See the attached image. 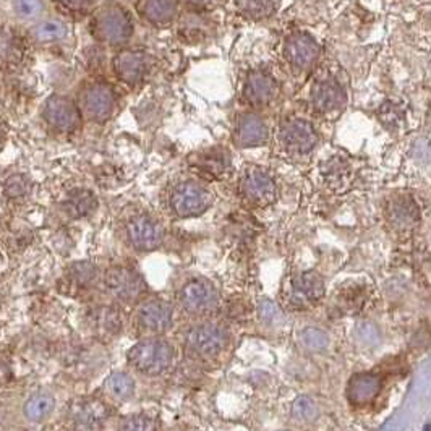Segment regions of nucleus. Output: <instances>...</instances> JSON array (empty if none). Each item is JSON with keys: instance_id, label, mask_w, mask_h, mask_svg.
Here are the masks:
<instances>
[{"instance_id": "nucleus-43", "label": "nucleus", "mask_w": 431, "mask_h": 431, "mask_svg": "<svg viewBox=\"0 0 431 431\" xmlns=\"http://www.w3.org/2000/svg\"><path fill=\"white\" fill-rule=\"evenodd\" d=\"M0 264H2V253H0Z\"/></svg>"}, {"instance_id": "nucleus-40", "label": "nucleus", "mask_w": 431, "mask_h": 431, "mask_svg": "<svg viewBox=\"0 0 431 431\" xmlns=\"http://www.w3.org/2000/svg\"><path fill=\"white\" fill-rule=\"evenodd\" d=\"M12 376H13V373H12L10 361H8L6 357L0 355V386L10 381Z\"/></svg>"}, {"instance_id": "nucleus-13", "label": "nucleus", "mask_w": 431, "mask_h": 431, "mask_svg": "<svg viewBox=\"0 0 431 431\" xmlns=\"http://www.w3.org/2000/svg\"><path fill=\"white\" fill-rule=\"evenodd\" d=\"M130 244L140 251L156 250L162 244V229L149 216H136L127 226Z\"/></svg>"}, {"instance_id": "nucleus-18", "label": "nucleus", "mask_w": 431, "mask_h": 431, "mask_svg": "<svg viewBox=\"0 0 431 431\" xmlns=\"http://www.w3.org/2000/svg\"><path fill=\"white\" fill-rule=\"evenodd\" d=\"M269 138V130L255 114H242L237 118L235 130H233V140L240 148H255V146L264 145Z\"/></svg>"}, {"instance_id": "nucleus-21", "label": "nucleus", "mask_w": 431, "mask_h": 431, "mask_svg": "<svg viewBox=\"0 0 431 431\" xmlns=\"http://www.w3.org/2000/svg\"><path fill=\"white\" fill-rule=\"evenodd\" d=\"M138 13L156 26H166L178 15V0H138Z\"/></svg>"}, {"instance_id": "nucleus-26", "label": "nucleus", "mask_w": 431, "mask_h": 431, "mask_svg": "<svg viewBox=\"0 0 431 431\" xmlns=\"http://www.w3.org/2000/svg\"><path fill=\"white\" fill-rule=\"evenodd\" d=\"M281 0H235L237 10L250 20H263L277 10Z\"/></svg>"}, {"instance_id": "nucleus-14", "label": "nucleus", "mask_w": 431, "mask_h": 431, "mask_svg": "<svg viewBox=\"0 0 431 431\" xmlns=\"http://www.w3.org/2000/svg\"><path fill=\"white\" fill-rule=\"evenodd\" d=\"M227 333L218 324H201L188 334V346L201 357H214L226 347Z\"/></svg>"}, {"instance_id": "nucleus-19", "label": "nucleus", "mask_w": 431, "mask_h": 431, "mask_svg": "<svg viewBox=\"0 0 431 431\" xmlns=\"http://www.w3.org/2000/svg\"><path fill=\"white\" fill-rule=\"evenodd\" d=\"M381 378L375 373H357L347 386V397L354 406H368L381 391Z\"/></svg>"}, {"instance_id": "nucleus-37", "label": "nucleus", "mask_w": 431, "mask_h": 431, "mask_svg": "<svg viewBox=\"0 0 431 431\" xmlns=\"http://www.w3.org/2000/svg\"><path fill=\"white\" fill-rule=\"evenodd\" d=\"M62 10L72 17H85L90 12L93 0H57Z\"/></svg>"}, {"instance_id": "nucleus-39", "label": "nucleus", "mask_w": 431, "mask_h": 431, "mask_svg": "<svg viewBox=\"0 0 431 431\" xmlns=\"http://www.w3.org/2000/svg\"><path fill=\"white\" fill-rule=\"evenodd\" d=\"M222 0H185V3L190 8H193L195 12H206L209 8L219 6Z\"/></svg>"}, {"instance_id": "nucleus-5", "label": "nucleus", "mask_w": 431, "mask_h": 431, "mask_svg": "<svg viewBox=\"0 0 431 431\" xmlns=\"http://www.w3.org/2000/svg\"><path fill=\"white\" fill-rule=\"evenodd\" d=\"M240 195L249 204L264 208L276 200V182L264 169L249 167L240 178Z\"/></svg>"}, {"instance_id": "nucleus-35", "label": "nucleus", "mask_w": 431, "mask_h": 431, "mask_svg": "<svg viewBox=\"0 0 431 431\" xmlns=\"http://www.w3.org/2000/svg\"><path fill=\"white\" fill-rule=\"evenodd\" d=\"M3 190L8 198H21L30 191V183L23 176H13L6 182Z\"/></svg>"}, {"instance_id": "nucleus-38", "label": "nucleus", "mask_w": 431, "mask_h": 431, "mask_svg": "<svg viewBox=\"0 0 431 431\" xmlns=\"http://www.w3.org/2000/svg\"><path fill=\"white\" fill-rule=\"evenodd\" d=\"M258 311H260L261 319L266 321V323L274 324L282 318V313H281V310H279V306L268 299L260 302Z\"/></svg>"}, {"instance_id": "nucleus-6", "label": "nucleus", "mask_w": 431, "mask_h": 431, "mask_svg": "<svg viewBox=\"0 0 431 431\" xmlns=\"http://www.w3.org/2000/svg\"><path fill=\"white\" fill-rule=\"evenodd\" d=\"M105 287L117 300L133 304L140 300L146 292V282L138 271L125 266L109 269L105 274Z\"/></svg>"}, {"instance_id": "nucleus-30", "label": "nucleus", "mask_w": 431, "mask_h": 431, "mask_svg": "<svg viewBox=\"0 0 431 431\" xmlns=\"http://www.w3.org/2000/svg\"><path fill=\"white\" fill-rule=\"evenodd\" d=\"M67 36V26L59 20H49L41 23L34 30V38L39 43H56Z\"/></svg>"}, {"instance_id": "nucleus-9", "label": "nucleus", "mask_w": 431, "mask_h": 431, "mask_svg": "<svg viewBox=\"0 0 431 431\" xmlns=\"http://www.w3.org/2000/svg\"><path fill=\"white\" fill-rule=\"evenodd\" d=\"M44 118L59 132L72 133L81 127L80 107L65 96H52L44 105Z\"/></svg>"}, {"instance_id": "nucleus-32", "label": "nucleus", "mask_w": 431, "mask_h": 431, "mask_svg": "<svg viewBox=\"0 0 431 431\" xmlns=\"http://www.w3.org/2000/svg\"><path fill=\"white\" fill-rule=\"evenodd\" d=\"M302 344L313 352L324 350L329 346V336L319 328H306L300 334Z\"/></svg>"}, {"instance_id": "nucleus-8", "label": "nucleus", "mask_w": 431, "mask_h": 431, "mask_svg": "<svg viewBox=\"0 0 431 431\" xmlns=\"http://www.w3.org/2000/svg\"><path fill=\"white\" fill-rule=\"evenodd\" d=\"M188 164L191 171L209 180H221L232 171V159L229 151L224 148H211L191 154L188 158Z\"/></svg>"}, {"instance_id": "nucleus-11", "label": "nucleus", "mask_w": 431, "mask_h": 431, "mask_svg": "<svg viewBox=\"0 0 431 431\" xmlns=\"http://www.w3.org/2000/svg\"><path fill=\"white\" fill-rule=\"evenodd\" d=\"M180 300L185 310L190 313H208L216 308L219 295L211 282L204 281V279H193L183 286Z\"/></svg>"}, {"instance_id": "nucleus-42", "label": "nucleus", "mask_w": 431, "mask_h": 431, "mask_svg": "<svg viewBox=\"0 0 431 431\" xmlns=\"http://www.w3.org/2000/svg\"><path fill=\"white\" fill-rule=\"evenodd\" d=\"M425 431H431V425H426V426H425Z\"/></svg>"}, {"instance_id": "nucleus-27", "label": "nucleus", "mask_w": 431, "mask_h": 431, "mask_svg": "<svg viewBox=\"0 0 431 431\" xmlns=\"http://www.w3.org/2000/svg\"><path fill=\"white\" fill-rule=\"evenodd\" d=\"M56 407V401L50 394L39 392L34 394L33 397H30L25 403V415L28 417L31 421H41L54 412Z\"/></svg>"}, {"instance_id": "nucleus-15", "label": "nucleus", "mask_w": 431, "mask_h": 431, "mask_svg": "<svg viewBox=\"0 0 431 431\" xmlns=\"http://www.w3.org/2000/svg\"><path fill=\"white\" fill-rule=\"evenodd\" d=\"M319 57V45L306 33H293L286 41V59L292 67L308 70Z\"/></svg>"}, {"instance_id": "nucleus-23", "label": "nucleus", "mask_w": 431, "mask_h": 431, "mask_svg": "<svg viewBox=\"0 0 431 431\" xmlns=\"http://www.w3.org/2000/svg\"><path fill=\"white\" fill-rule=\"evenodd\" d=\"M73 419L86 428H96L109 419V407L99 399H80L72 407Z\"/></svg>"}, {"instance_id": "nucleus-24", "label": "nucleus", "mask_w": 431, "mask_h": 431, "mask_svg": "<svg viewBox=\"0 0 431 431\" xmlns=\"http://www.w3.org/2000/svg\"><path fill=\"white\" fill-rule=\"evenodd\" d=\"M96 206H98V200H96L94 193L85 190V188L73 190L65 201V209L72 218H85V216L93 213Z\"/></svg>"}, {"instance_id": "nucleus-34", "label": "nucleus", "mask_w": 431, "mask_h": 431, "mask_svg": "<svg viewBox=\"0 0 431 431\" xmlns=\"http://www.w3.org/2000/svg\"><path fill=\"white\" fill-rule=\"evenodd\" d=\"M70 276L76 284H81V286H86V284L93 282L96 277V269L91 263H86V261H80V263H75L70 268Z\"/></svg>"}, {"instance_id": "nucleus-36", "label": "nucleus", "mask_w": 431, "mask_h": 431, "mask_svg": "<svg viewBox=\"0 0 431 431\" xmlns=\"http://www.w3.org/2000/svg\"><path fill=\"white\" fill-rule=\"evenodd\" d=\"M118 431H158V425L154 423V420H151L149 417L145 415H136L128 419L123 423Z\"/></svg>"}, {"instance_id": "nucleus-10", "label": "nucleus", "mask_w": 431, "mask_h": 431, "mask_svg": "<svg viewBox=\"0 0 431 431\" xmlns=\"http://www.w3.org/2000/svg\"><path fill=\"white\" fill-rule=\"evenodd\" d=\"M311 103L319 114L329 116V114L341 111L347 103V96L337 80L323 75L315 80L313 88H311Z\"/></svg>"}, {"instance_id": "nucleus-3", "label": "nucleus", "mask_w": 431, "mask_h": 431, "mask_svg": "<svg viewBox=\"0 0 431 431\" xmlns=\"http://www.w3.org/2000/svg\"><path fill=\"white\" fill-rule=\"evenodd\" d=\"M117 96L104 81H91L80 93V109L91 122L103 123L116 112Z\"/></svg>"}, {"instance_id": "nucleus-20", "label": "nucleus", "mask_w": 431, "mask_h": 431, "mask_svg": "<svg viewBox=\"0 0 431 431\" xmlns=\"http://www.w3.org/2000/svg\"><path fill=\"white\" fill-rule=\"evenodd\" d=\"M324 295V282L313 271L293 277L291 284L292 302L297 305H310Z\"/></svg>"}, {"instance_id": "nucleus-4", "label": "nucleus", "mask_w": 431, "mask_h": 431, "mask_svg": "<svg viewBox=\"0 0 431 431\" xmlns=\"http://www.w3.org/2000/svg\"><path fill=\"white\" fill-rule=\"evenodd\" d=\"M213 204V193L198 182H182L171 193V208L178 218H196Z\"/></svg>"}, {"instance_id": "nucleus-16", "label": "nucleus", "mask_w": 431, "mask_h": 431, "mask_svg": "<svg viewBox=\"0 0 431 431\" xmlns=\"http://www.w3.org/2000/svg\"><path fill=\"white\" fill-rule=\"evenodd\" d=\"M277 96L276 80L263 70L251 72L244 85V99L253 107H264Z\"/></svg>"}, {"instance_id": "nucleus-31", "label": "nucleus", "mask_w": 431, "mask_h": 431, "mask_svg": "<svg viewBox=\"0 0 431 431\" xmlns=\"http://www.w3.org/2000/svg\"><path fill=\"white\" fill-rule=\"evenodd\" d=\"M292 417L300 423H311L318 419V406L311 397L302 396L292 403Z\"/></svg>"}, {"instance_id": "nucleus-25", "label": "nucleus", "mask_w": 431, "mask_h": 431, "mask_svg": "<svg viewBox=\"0 0 431 431\" xmlns=\"http://www.w3.org/2000/svg\"><path fill=\"white\" fill-rule=\"evenodd\" d=\"M389 221L399 229H407L414 226L419 218V211H417L414 201L409 198H397L394 200L391 206H389Z\"/></svg>"}, {"instance_id": "nucleus-29", "label": "nucleus", "mask_w": 431, "mask_h": 431, "mask_svg": "<svg viewBox=\"0 0 431 431\" xmlns=\"http://www.w3.org/2000/svg\"><path fill=\"white\" fill-rule=\"evenodd\" d=\"M94 328L98 329L103 336H114V334H117L122 328L120 315H118L117 310L109 308V306L99 308L94 313Z\"/></svg>"}, {"instance_id": "nucleus-33", "label": "nucleus", "mask_w": 431, "mask_h": 431, "mask_svg": "<svg viewBox=\"0 0 431 431\" xmlns=\"http://www.w3.org/2000/svg\"><path fill=\"white\" fill-rule=\"evenodd\" d=\"M12 7L15 13L23 20H34L43 12L41 0H12Z\"/></svg>"}, {"instance_id": "nucleus-7", "label": "nucleus", "mask_w": 431, "mask_h": 431, "mask_svg": "<svg viewBox=\"0 0 431 431\" xmlns=\"http://www.w3.org/2000/svg\"><path fill=\"white\" fill-rule=\"evenodd\" d=\"M149 56L141 50H120L112 59V70L118 80L128 86H136L146 80L151 72Z\"/></svg>"}, {"instance_id": "nucleus-12", "label": "nucleus", "mask_w": 431, "mask_h": 431, "mask_svg": "<svg viewBox=\"0 0 431 431\" xmlns=\"http://www.w3.org/2000/svg\"><path fill=\"white\" fill-rule=\"evenodd\" d=\"M316 132L306 120H288L281 128V143L287 153L305 154L315 148Z\"/></svg>"}, {"instance_id": "nucleus-22", "label": "nucleus", "mask_w": 431, "mask_h": 431, "mask_svg": "<svg viewBox=\"0 0 431 431\" xmlns=\"http://www.w3.org/2000/svg\"><path fill=\"white\" fill-rule=\"evenodd\" d=\"M26 43L15 31H0V68L20 67L25 61Z\"/></svg>"}, {"instance_id": "nucleus-17", "label": "nucleus", "mask_w": 431, "mask_h": 431, "mask_svg": "<svg viewBox=\"0 0 431 431\" xmlns=\"http://www.w3.org/2000/svg\"><path fill=\"white\" fill-rule=\"evenodd\" d=\"M138 324L145 331L153 334H162L172 328L174 310L167 302L149 300L140 306Z\"/></svg>"}, {"instance_id": "nucleus-28", "label": "nucleus", "mask_w": 431, "mask_h": 431, "mask_svg": "<svg viewBox=\"0 0 431 431\" xmlns=\"http://www.w3.org/2000/svg\"><path fill=\"white\" fill-rule=\"evenodd\" d=\"M105 389H107L112 397L118 399V401H127L135 392V381H133V378L128 373L117 371V373H112L107 378Z\"/></svg>"}, {"instance_id": "nucleus-41", "label": "nucleus", "mask_w": 431, "mask_h": 431, "mask_svg": "<svg viewBox=\"0 0 431 431\" xmlns=\"http://www.w3.org/2000/svg\"><path fill=\"white\" fill-rule=\"evenodd\" d=\"M3 143H6V132H3V128L0 127V148H2Z\"/></svg>"}, {"instance_id": "nucleus-1", "label": "nucleus", "mask_w": 431, "mask_h": 431, "mask_svg": "<svg viewBox=\"0 0 431 431\" xmlns=\"http://www.w3.org/2000/svg\"><path fill=\"white\" fill-rule=\"evenodd\" d=\"M90 31L99 43L122 45L132 38L133 21L125 8L117 3H107L101 7L91 18Z\"/></svg>"}, {"instance_id": "nucleus-2", "label": "nucleus", "mask_w": 431, "mask_h": 431, "mask_svg": "<svg viewBox=\"0 0 431 431\" xmlns=\"http://www.w3.org/2000/svg\"><path fill=\"white\" fill-rule=\"evenodd\" d=\"M174 348L159 339L135 344L128 352V364L140 373L160 375L172 365Z\"/></svg>"}]
</instances>
